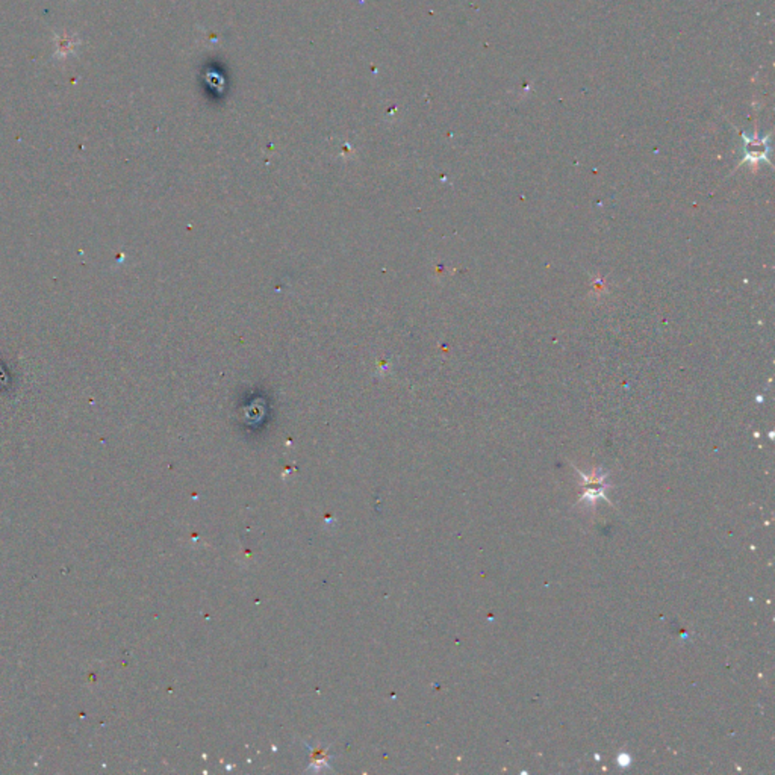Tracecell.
<instances>
[{
	"label": "cell",
	"instance_id": "cell-1",
	"mask_svg": "<svg viewBox=\"0 0 775 775\" xmlns=\"http://www.w3.org/2000/svg\"><path fill=\"white\" fill-rule=\"evenodd\" d=\"M743 139H745V158H743L742 162H757V161H763V159H768L769 153V144H768V138H749L745 134H742Z\"/></svg>",
	"mask_w": 775,
	"mask_h": 775
},
{
	"label": "cell",
	"instance_id": "cell-2",
	"mask_svg": "<svg viewBox=\"0 0 775 775\" xmlns=\"http://www.w3.org/2000/svg\"><path fill=\"white\" fill-rule=\"evenodd\" d=\"M53 46H55V58L57 59H67L72 57L81 46V38L74 34H55L53 37Z\"/></svg>",
	"mask_w": 775,
	"mask_h": 775
}]
</instances>
